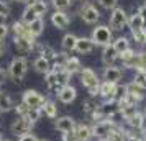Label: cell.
I'll return each instance as SVG.
<instances>
[{"label":"cell","instance_id":"6da1fadb","mask_svg":"<svg viewBox=\"0 0 146 141\" xmlns=\"http://www.w3.org/2000/svg\"><path fill=\"white\" fill-rule=\"evenodd\" d=\"M79 74H80V82L87 89L89 95L97 97L99 85H100V79H99V75H97V72L94 69H90V67H82V71H80Z\"/></svg>","mask_w":146,"mask_h":141},{"label":"cell","instance_id":"7a4b0ae2","mask_svg":"<svg viewBox=\"0 0 146 141\" xmlns=\"http://www.w3.org/2000/svg\"><path fill=\"white\" fill-rule=\"evenodd\" d=\"M27 72H28V61H27V58H23V56H20V58H13L12 62H10V66H8V75L13 79V82L20 84L21 79L27 75Z\"/></svg>","mask_w":146,"mask_h":141},{"label":"cell","instance_id":"3957f363","mask_svg":"<svg viewBox=\"0 0 146 141\" xmlns=\"http://www.w3.org/2000/svg\"><path fill=\"white\" fill-rule=\"evenodd\" d=\"M90 40L95 43V46H108L113 43V31L107 25H99V26L94 28Z\"/></svg>","mask_w":146,"mask_h":141},{"label":"cell","instance_id":"277c9868","mask_svg":"<svg viewBox=\"0 0 146 141\" xmlns=\"http://www.w3.org/2000/svg\"><path fill=\"white\" fill-rule=\"evenodd\" d=\"M108 26L112 31H120L125 26H128V13L123 8L115 7L110 12V18H108Z\"/></svg>","mask_w":146,"mask_h":141},{"label":"cell","instance_id":"5b68a950","mask_svg":"<svg viewBox=\"0 0 146 141\" xmlns=\"http://www.w3.org/2000/svg\"><path fill=\"white\" fill-rule=\"evenodd\" d=\"M21 102L30 108H35V110H41V107L44 105V95H41L38 90H33V89H28L25 90V94L21 95Z\"/></svg>","mask_w":146,"mask_h":141},{"label":"cell","instance_id":"8992f818","mask_svg":"<svg viewBox=\"0 0 146 141\" xmlns=\"http://www.w3.org/2000/svg\"><path fill=\"white\" fill-rule=\"evenodd\" d=\"M79 15L80 18L89 23V25H94V23H97L100 20V12L97 10V7H94L90 2H84L82 3V7L79 8Z\"/></svg>","mask_w":146,"mask_h":141},{"label":"cell","instance_id":"52a82bcc","mask_svg":"<svg viewBox=\"0 0 146 141\" xmlns=\"http://www.w3.org/2000/svg\"><path fill=\"white\" fill-rule=\"evenodd\" d=\"M38 41L35 36H13V46L20 54H28L35 49Z\"/></svg>","mask_w":146,"mask_h":141},{"label":"cell","instance_id":"ba28073f","mask_svg":"<svg viewBox=\"0 0 146 141\" xmlns=\"http://www.w3.org/2000/svg\"><path fill=\"white\" fill-rule=\"evenodd\" d=\"M33 125L35 123H31L28 118L17 117V118L12 121V125H10V131H12L15 136H23V134H27V133H31Z\"/></svg>","mask_w":146,"mask_h":141},{"label":"cell","instance_id":"9c48e42d","mask_svg":"<svg viewBox=\"0 0 146 141\" xmlns=\"http://www.w3.org/2000/svg\"><path fill=\"white\" fill-rule=\"evenodd\" d=\"M90 126H92V134L95 140H105L112 131L113 125L110 120H99L94 121V125H90Z\"/></svg>","mask_w":146,"mask_h":141},{"label":"cell","instance_id":"30bf717a","mask_svg":"<svg viewBox=\"0 0 146 141\" xmlns=\"http://www.w3.org/2000/svg\"><path fill=\"white\" fill-rule=\"evenodd\" d=\"M136 61H138V53L136 51H133L131 48L130 49H126L123 54H120L118 56V67H126V69H136Z\"/></svg>","mask_w":146,"mask_h":141},{"label":"cell","instance_id":"8fae6325","mask_svg":"<svg viewBox=\"0 0 146 141\" xmlns=\"http://www.w3.org/2000/svg\"><path fill=\"white\" fill-rule=\"evenodd\" d=\"M56 95H58V100H59L61 103L69 105V103H72V102L76 100V97H77V90H76L74 85L67 84V85H64V87H61L59 90L56 92Z\"/></svg>","mask_w":146,"mask_h":141},{"label":"cell","instance_id":"7c38bea8","mask_svg":"<svg viewBox=\"0 0 146 141\" xmlns=\"http://www.w3.org/2000/svg\"><path fill=\"white\" fill-rule=\"evenodd\" d=\"M53 125H54V130H58L59 133H66V131L76 130V126H77L76 120H74L72 117H69V115H64V117L56 118Z\"/></svg>","mask_w":146,"mask_h":141},{"label":"cell","instance_id":"4fadbf2b","mask_svg":"<svg viewBox=\"0 0 146 141\" xmlns=\"http://www.w3.org/2000/svg\"><path fill=\"white\" fill-rule=\"evenodd\" d=\"M104 81L112 82V84H120L121 77H123V71L118 66H107L104 69Z\"/></svg>","mask_w":146,"mask_h":141},{"label":"cell","instance_id":"5bb4252c","mask_svg":"<svg viewBox=\"0 0 146 141\" xmlns=\"http://www.w3.org/2000/svg\"><path fill=\"white\" fill-rule=\"evenodd\" d=\"M102 61H104L105 67L107 66H118V54L113 49L112 44L104 46V49H102Z\"/></svg>","mask_w":146,"mask_h":141},{"label":"cell","instance_id":"9a60e30c","mask_svg":"<svg viewBox=\"0 0 146 141\" xmlns=\"http://www.w3.org/2000/svg\"><path fill=\"white\" fill-rule=\"evenodd\" d=\"M51 23H53L54 26L58 28V30H66L69 25H71V18H69V15L66 12H54L51 15Z\"/></svg>","mask_w":146,"mask_h":141},{"label":"cell","instance_id":"2e32d148","mask_svg":"<svg viewBox=\"0 0 146 141\" xmlns=\"http://www.w3.org/2000/svg\"><path fill=\"white\" fill-rule=\"evenodd\" d=\"M126 94L131 95L135 100L138 102H143L146 99V87H141L138 84H135V82H130V84H126Z\"/></svg>","mask_w":146,"mask_h":141},{"label":"cell","instance_id":"e0dca14e","mask_svg":"<svg viewBox=\"0 0 146 141\" xmlns=\"http://www.w3.org/2000/svg\"><path fill=\"white\" fill-rule=\"evenodd\" d=\"M95 49V43L87 36L77 38V44H76V51L79 54H90Z\"/></svg>","mask_w":146,"mask_h":141},{"label":"cell","instance_id":"ac0fdd59","mask_svg":"<svg viewBox=\"0 0 146 141\" xmlns=\"http://www.w3.org/2000/svg\"><path fill=\"white\" fill-rule=\"evenodd\" d=\"M115 85H117V84H112V82L102 81V82H100V85H99V92H97V95H99L102 100H112L113 90H115Z\"/></svg>","mask_w":146,"mask_h":141},{"label":"cell","instance_id":"d6986e66","mask_svg":"<svg viewBox=\"0 0 146 141\" xmlns=\"http://www.w3.org/2000/svg\"><path fill=\"white\" fill-rule=\"evenodd\" d=\"M64 71H66L67 74H71V75L80 72V71H82V62H80V59L79 58H76V56H67Z\"/></svg>","mask_w":146,"mask_h":141},{"label":"cell","instance_id":"ffe728a7","mask_svg":"<svg viewBox=\"0 0 146 141\" xmlns=\"http://www.w3.org/2000/svg\"><path fill=\"white\" fill-rule=\"evenodd\" d=\"M41 113L44 115L46 118H49V120H56L58 118V105H56V102L46 99L44 105L41 107Z\"/></svg>","mask_w":146,"mask_h":141},{"label":"cell","instance_id":"44dd1931","mask_svg":"<svg viewBox=\"0 0 146 141\" xmlns=\"http://www.w3.org/2000/svg\"><path fill=\"white\" fill-rule=\"evenodd\" d=\"M76 44H77V36L76 34L67 33L62 36L61 46H62V51L64 53H72V51H76Z\"/></svg>","mask_w":146,"mask_h":141},{"label":"cell","instance_id":"7402d4cb","mask_svg":"<svg viewBox=\"0 0 146 141\" xmlns=\"http://www.w3.org/2000/svg\"><path fill=\"white\" fill-rule=\"evenodd\" d=\"M76 133H77L79 141H92V138H94L92 126H90V125H86V123L77 125V126H76Z\"/></svg>","mask_w":146,"mask_h":141},{"label":"cell","instance_id":"603a6c76","mask_svg":"<svg viewBox=\"0 0 146 141\" xmlns=\"http://www.w3.org/2000/svg\"><path fill=\"white\" fill-rule=\"evenodd\" d=\"M33 67H35L36 72H40V74L44 75L51 71V61H48L46 58H43V56H38V58L33 61Z\"/></svg>","mask_w":146,"mask_h":141},{"label":"cell","instance_id":"cb8c5ba5","mask_svg":"<svg viewBox=\"0 0 146 141\" xmlns=\"http://www.w3.org/2000/svg\"><path fill=\"white\" fill-rule=\"evenodd\" d=\"M100 102L97 100V97H92V95H89L86 100L82 102V112L87 115V117H90V115L97 110V107H99Z\"/></svg>","mask_w":146,"mask_h":141},{"label":"cell","instance_id":"d4e9b609","mask_svg":"<svg viewBox=\"0 0 146 141\" xmlns=\"http://www.w3.org/2000/svg\"><path fill=\"white\" fill-rule=\"evenodd\" d=\"M13 108H15V102L12 99V95L7 94V92H0V112L7 113Z\"/></svg>","mask_w":146,"mask_h":141},{"label":"cell","instance_id":"484cf974","mask_svg":"<svg viewBox=\"0 0 146 141\" xmlns=\"http://www.w3.org/2000/svg\"><path fill=\"white\" fill-rule=\"evenodd\" d=\"M112 46H113V49L117 51V54H123L126 51V49H130V41H128V38L126 36H118V38H115L113 40V43H112Z\"/></svg>","mask_w":146,"mask_h":141},{"label":"cell","instance_id":"4316f807","mask_svg":"<svg viewBox=\"0 0 146 141\" xmlns=\"http://www.w3.org/2000/svg\"><path fill=\"white\" fill-rule=\"evenodd\" d=\"M145 18L138 13V12H135L131 17H128V28L135 31V30H141V28H145Z\"/></svg>","mask_w":146,"mask_h":141},{"label":"cell","instance_id":"83f0119b","mask_svg":"<svg viewBox=\"0 0 146 141\" xmlns=\"http://www.w3.org/2000/svg\"><path fill=\"white\" fill-rule=\"evenodd\" d=\"M44 82H46L48 89H51V90H59L61 85H59V79H58V72L56 71H49L48 74H44Z\"/></svg>","mask_w":146,"mask_h":141},{"label":"cell","instance_id":"f1b7e54d","mask_svg":"<svg viewBox=\"0 0 146 141\" xmlns=\"http://www.w3.org/2000/svg\"><path fill=\"white\" fill-rule=\"evenodd\" d=\"M28 30H30V33L33 34L35 38H38V36L44 31V20H43V17L36 18L35 21H31V23L28 25Z\"/></svg>","mask_w":146,"mask_h":141},{"label":"cell","instance_id":"f546056e","mask_svg":"<svg viewBox=\"0 0 146 141\" xmlns=\"http://www.w3.org/2000/svg\"><path fill=\"white\" fill-rule=\"evenodd\" d=\"M12 31H13V36H33L28 30V25H25L23 21H13L12 25Z\"/></svg>","mask_w":146,"mask_h":141},{"label":"cell","instance_id":"4dcf8cb0","mask_svg":"<svg viewBox=\"0 0 146 141\" xmlns=\"http://www.w3.org/2000/svg\"><path fill=\"white\" fill-rule=\"evenodd\" d=\"M36 18H40V17L36 15V12H35L31 7H27L25 10H23V13H21V21H23L25 25H30V23L35 21Z\"/></svg>","mask_w":146,"mask_h":141},{"label":"cell","instance_id":"1f68e13d","mask_svg":"<svg viewBox=\"0 0 146 141\" xmlns=\"http://www.w3.org/2000/svg\"><path fill=\"white\" fill-rule=\"evenodd\" d=\"M131 36H133V41L136 44H146V28H141V30H135L131 31Z\"/></svg>","mask_w":146,"mask_h":141},{"label":"cell","instance_id":"d6a6232c","mask_svg":"<svg viewBox=\"0 0 146 141\" xmlns=\"http://www.w3.org/2000/svg\"><path fill=\"white\" fill-rule=\"evenodd\" d=\"M125 95H126V84H117V85H115V90H113L112 100L120 102Z\"/></svg>","mask_w":146,"mask_h":141},{"label":"cell","instance_id":"836d02e7","mask_svg":"<svg viewBox=\"0 0 146 141\" xmlns=\"http://www.w3.org/2000/svg\"><path fill=\"white\" fill-rule=\"evenodd\" d=\"M30 7L36 12L38 17H43V15L46 13V10H48V3L44 2V0H38V2H35L33 5H30Z\"/></svg>","mask_w":146,"mask_h":141},{"label":"cell","instance_id":"e575fe53","mask_svg":"<svg viewBox=\"0 0 146 141\" xmlns=\"http://www.w3.org/2000/svg\"><path fill=\"white\" fill-rule=\"evenodd\" d=\"M131 82L138 84L141 87H146V71H135V75H133Z\"/></svg>","mask_w":146,"mask_h":141},{"label":"cell","instance_id":"d590c367","mask_svg":"<svg viewBox=\"0 0 146 141\" xmlns=\"http://www.w3.org/2000/svg\"><path fill=\"white\" fill-rule=\"evenodd\" d=\"M13 110H15V113H17V117H23V118H27L31 108L27 107V105H25L23 102H20V103H17V105H15Z\"/></svg>","mask_w":146,"mask_h":141},{"label":"cell","instance_id":"8d00e7d4","mask_svg":"<svg viewBox=\"0 0 146 141\" xmlns=\"http://www.w3.org/2000/svg\"><path fill=\"white\" fill-rule=\"evenodd\" d=\"M51 3H53V7L58 10V12H64L67 8L71 7V0H51Z\"/></svg>","mask_w":146,"mask_h":141},{"label":"cell","instance_id":"74e56055","mask_svg":"<svg viewBox=\"0 0 146 141\" xmlns=\"http://www.w3.org/2000/svg\"><path fill=\"white\" fill-rule=\"evenodd\" d=\"M135 71H146V51L138 53V61H136V69Z\"/></svg>","mask_w":146,"mask_h":141},{"label":"cell","instance_id":"f35d334b","mask_svg":"<svg viewBox=\"0 0 146 141\" xmlns=\"http://www.w3.org/2000/svg\"><path fill=\"white\" fill-rule=\"evenodd\" d=\"M10 17V7L5 0H0V18H8Z\"/></svg>","mask_w":146,"mask_h":141},{"label":"cell","instance_id":"ab89813d","mask_svg":"<svg viewBox=\"0 0 146 141\" xmlns=\"http://www.w3.org/2000/svg\"><path fill=\"white\" fill-rule=\"evenodd\" d=\"M100 3V7H104L105 10H113V8L117 7V2L118 0H97Z\"/></svg>","mask_w":146,"mask_h":141},{"label":"cell","instance_id":"60d3db41","mask_svg":"<svg viewBox=\"0 0 146 141\" xmlns=\"http://www.w3.org/2000/svg\"><path fill=\"white\" fill-rule=\"evenodd\" d=\"M62 141H79V138H77V133H76V130H71V131H66V133H62Z\"/></svg>","mask_w":146,"mask_h":141},{"label":"cell","instance_id":"b9f144b4","mask_svg":"<svg viewBox=\"0 0 146 141\" xmlns=\"http://www.w3.org/2000/svg\"><path fill=\"white\" fill-rule=\"evenodd\" d=\"M8 31H10V28H8L7 25H5V23H0V41L7 38Z\"/></svg>","mask_w":146,"mask_h":141},{"label":"cell","instance_id":"7bdbcfd3","mask_svg":"<svg viewBox=\"0 0 146 141\" xmlns=\"http://www.w3.org/2000/svg\"><path fill=\"white\" fill-rule=\"evenodd\" d=\"M18 141H38V138L33 133H27L23 136H18Z\"/></svg>","mask_w":146,"mask_h":141},{"label":"cell","instance_id":"ee69618b","mask_svg":"<svg viewBox=\"0 0 146 141\" xmlns=\"http://www.w3.org/2000/svg\"><path fill=\"white\" fill-rule=\"evenodd\" d=\"M7 79H8V71H5V69L0 67V84H3Z\"/></svg>","mask_w":146,"mask_h":141},{"label":"cell","instance_id":"f6af8a7d","mask_svg":"<svg viewBox=\"0 0 146 141\" xmlns=\"http://www.w3.org/2000/svg\"><path fill=\"white\" fill-rule=\"evenodd\" d=\"M136 12H138V13L141 15L143 18H145V21H146V3H145V5H141V7H139L138 10H136Z\"/></svg>","mask_w":146,"mask_h":141},{"label":"cell","instance_id":"bcb514c9","mask_svg":"<svg viewBox=\"0 0 146 141\" xmlns=\"http://www.w3.org/2000/svg\"><path fill=\"white\" fill-rule=\"evenodd\" d=\"M3 51H5V46H3V43L0 41V58H2V54H3Z\"/></svg>","mask_w":146,"mask_h":141},{"label":"cell","instance_id":"7dc6e473","mask_svg":"<svg viewBox=\"0 0 146 141\" xmlns=\"http://www.w3.org/2000/svg\"><path fill=\"white\" fill-rule=\"evenodd\" d=\"M141 134H143V138H145V141H146V125L143 126V130H141Z\"/></svg>","mask_w":146,"mask_h":141},{"label":"cell","instance_id":"c3c4849f","mask_svg":"<svg viewBox=\"0 0 146 141\" xmlns=\"http://www.w3.org/2000/svg\"><path fill=\"white\" fill-rule=\"evenodd\" d=\"M0 141H3V136H2V133H0Z\"/></svg>","mask_w":146,"mask_h":141},{"label":"cell","instance_id":"681fc988","mask_svg":"<svg viewBox=\"0 0 146 141\" xmlns=\"http://www.w3.org/2000/svg\"><path fill=\"white\" fill-rule=\"evenodd\" d=\"M38 141H49V140H38Z\"/></svg>","mask_w":146,"mask_h":141},{"label":"cell","instance_id":"f907efd6","mask_svg":"<svg viewBox=\"0 0 146 141\" xmlns=\"http://www.w3.org/2000/svg\"><path fill=\"white\" fill-rule=\"evenodd\" d=\"M3 141H10V140H3Z\"/></svg>","mask_w":146,"mask_h":141},{"label":"cell","instance_id":"816d5d0a","mask_svg":"<svg viewBox=\"0 0 146 141\" xmlns=\"http://www.w3.org/2000/svg\"><path fill=\"white\" fill-rule=\"evenodd\" d=\"M18 2H23V0H18Z\"/></svg>","mask_w":146,"mask_h":141},{"label":"cell","instance_id":"f5cc1de1","mask_svg":"<svg viewBox=\"0 0 146 141\" xmlns=\"http://www.w3.org/2000/svg\"><path fill=\"white\" fill-rule=\"evenodd\" d=\"M97 141H102V140H97Z\"/></svg>","mask_w":146,"mask_h":141},{"label":"cell","instance_id":"db71d44e","mask_svg":"<svg viewBox=\"0 0 146 141\" xmlns=\"http://www.w3.org/2000/svg\"><path fill=\"white\" fill-rule=\"evenodd\" d=\"M145 115H146V112H145Z\"/></svg>","mask_w":146,"mask_h":141}]
</instances>
